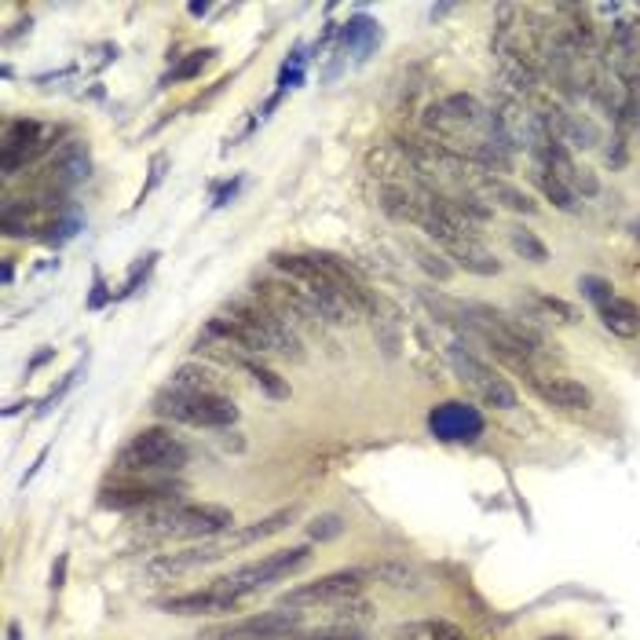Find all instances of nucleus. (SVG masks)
<instances>
[{
	"label": "nucleus",
	"instance_id": "13",
	"mask_svg": "<svg viewBox=\"0 0 640 640\" xmlns=\"http://www.w3.org/2000/svg\"><path fill=\"white\" fill-rule=\"evenodd\" d=\"M92 172V158H88V147H81L77 139H70L52 161H48V172H44V187L52 194L74 191L77 183L88 180Z\"/></svg>",
	"mask_w": 640,
	"mask_h": 640
},
{
	"label": "nucleus",
	"instance_id": "11",
	"mask_svg": "<svg viewBox=\"0 0 640 640\" xmlns=\"http://www.w3.org/2000/svg\"><path fill=\"white\" fill-rule=\"evenodd\" d=\"M44 147H48V143H44L41 121H30V118L8 121V125H4V143H0V165H4L8 176H15V172H19L22 165H30Z\"/></svg>",
	"mask_w": 640,
	"mask_h": 640
},
{
	"label": "nucleus",
	"instance_id": "16",
	"mask_svg": "<svg viewBox=\"0 0 640 640\" xmlns=\"http://www.w3.org/2000/svg\"><path fill=\"white\" fill-rule=\"evenodd\" d=\"M600 322H604V330H611L615 337L622 341H633L640 337V308L633 300L626 297H611L608 304H600Z\"/></svg>",
	"mask_w": 640,
	"mask_h": 640
},
{
	"label": "nucleus",
	"instance_id": "4",
	"mask_svg": "<svg viewBox=\"0 0 640 640\" xmlns=\"http://www.w3.org/2000/svg\"><path fill=\"white\" fill-rule=\"evenodd\" d=\"M308 560H311V545H289V549H278V553H271V556L249 560V564L213 578V586L242 604V600L260 593V589L275 586V582H282V578H289V575H297L300 567H308Z\"/></svg>",
	"mask_w": 640,
	"mask_h": 640
},
{
	"label": "nucleus",
	"instance_id": "25",
	"mask_svg": "<svg viewBox=\"0 0 640 640\" xmlns=\"http://www.w3.org/2000/svg\"><path fill=\"white\" fill-rule=\"evenodd\" d=\"M293 640H366L355 626H322V630H300Z\"/></svg>",
	"mask_w": 640,
	"mask_h": 640
},
{
	"label": "nucleus",
	"instance_id": "26",
	"mask_svg": "<svg viewBox=\"0 0 640 640\" xmlns=\"http://www.w3.org/2000/svg\"><path fill=\"white\" fill-rule=\"evenodd\" d=\"M534 304H538L545 315H556L560 322H578V308H571V304H567V300H560V297H542V293H538V297H534Z\"/></svg>",
	"mask_w": 640,
	"mask_h": 640
},
{
	"label": "nucleus",
	"instance_id": "2",
	"mask_svg": "<svg viewBox=\"0 0 640 640\" xmlns=\"http://www.w3.org/2000/svg\"><path fill=\"white\" fill-rule=\"evenodd\" d=\"M139 531L154 534V538H220V534L235 531V512L227 505L209 502H169L158 509L139 512Z\"/></svg>",
	"mask_w": 640,
	"mask_h": 640
},
{
	"label": "nucleus",
	"instance_id": "9",
	"mask_svg": "<svg viewBox=\"0 0 640 640\" xmlns=\"http://www.w3.org/2000/svg\"><path fill=\"white\" fill-rule=\"evenodd\" d=\"M300 630H304L300 611L275 608V611H264V615L227 622V626H213V630L198 633V640H293Z\"/></svg>",
	"mask_w": 640,
	"mask_h": 640
},
{
	"label": "nucleus",
	"instance_id": "24",
	"mask_svg": "<svg viewBox=\"0 0 640 640\" xmlns=\"http://www.w3.org/2000/svg\"><path fill=\"white\" fill-rule=\"evenodd\" d=\"M213 48H205V52H191L187 59H183L176 70H172V81H191V77H198L209 66V59H213Z\"/></svg>",
	"mask_w": 640,
	"mask_h": 640
},
{
	"label": "nucleus",
	"instance_id": "22",
	"mask_svg": "<svg viewBox=\"0 0 640 640\" xmlns=\"http://www.w3.org/2000/svg\"><path fill=\"white\" fill-rule=\"evenodd\" d=\"M487 194H491L494 202H502V205H509L512 213H538V205L527 198L523 191H516V187H509V183H502V180H487Z\"/></svg>",
	"mask_w": 640,
	"mask_h": 640
},
{
	"label": "nucleus",
	"instance_id": "28",
	"mask_svg": "<svg viewBox=\"0 0 640 640\" xmlns=\"http://www.w3.org/2000/svg\"><path fill=\"white\" fill-rule=\"evenodd\" d=\"M578 286L586 289V297L593 300V304H597V308H600V304H608V300L615 297V293H611V286H608V282H604V278H593V275H586V278H582V282H578Z\"/></svg>",
	"mask_w": 640,
	"mask_h": 640
},
{
	"label": "nucleus",
	"instance_id": "10",
	"mask_svg": "<svg viewBox=\"0 0 640 640\" xmlns=\"http://www.w3.org/2000/svg\"><path fill=\"white\" fill-rule=\"evenodd\" d=\"M428 428L443 443H472V439L483 436V414L472 403L450 399V403H439L428 414Z\"/></svg>",
	"mask_w": 640,
	"mask_h": 640
},
{
	"label": "nucleus",
	"instance_id": "32",
	"mask_svg": "<svg viewBox=\"0 0 640 640\" xmlns=\"http://www.w3.org/2000/svg\"><path fill=\"white\" fill-rule=\"evenodd\" d=\"M8 640H19V626H15V622L8 626Z\"/></svg>",
	"mask_w": 640,
	"mask_h": 640
},
{
	"label": "nucleus",
	"instance_id": "30",
	"mask_svg": "<svg viewBox=\"0 0 640 640\" xmlns=\"http://www.w3.org/2000/svg\"><path fill=\"white\" fill-rule=\"evenodd\" d=\"M161 169H165V154H158V158L150 161V183L143 187V191H139V202H143V198H147V194L161 183Z\"/></svg>",
	"mask_w": 640,
	"mask_h": 640
},
{
	"label": "nucleus",
	"instance_id": "27",
	"mask_svg": "<svg viewBox=\"0 0 640 640\" xmlns=\"http://www.w3.org/2000/svg\"><path fill=\"white\" fill-rule=\"evenodd\" d=\"M414 256H417V260H421V267H425L428 275H436L439 282H447V278L454 275V267H450L447 260H443V256L428 253V249H417V246H414Z\"/></svg>",
	"mask_w": 640,
	"mask_h": 640
},
{
	"label": "nucleus",
	"instance_id": "1",
	"mask_svg": "<svg viewBox=\"0 0 640 640\" xmlns=\"http://www.w3.org/2000/svg\"><path fill=\"white\" fill-rule=\"evenodd\" d=\"M205 330L231 341L246 355H282V359H293V363L304 359L297 326L271 300L260 297L256 289L227 300V308L205 322Z\"/></svg>",
	"mask_w": 640,
	"mask_h": 640
},
{
	"label": "nucleus",
	"instance_id": "23",
	"mask_svg": "<svg viewBox=\"0 0 640 640\" xmlns=\"http://www.w3.org/2000/svg\"><path fill=\"white\" fill-rule=\"evenodd\" d=\"M509 242H512V249H516L523 260H531V264H545V260H549V249H545V242H538V235H534V231H527V227H512Z\"/></svg>",
	"mask_w": 640,
	"mask_h": 640
},
{
	"label": "nucleus",
	"instance_id": "17",
	"mask_svg": "<svg viewBox=\"0 0 640 640\" xmlns=\"http://www.w3.org/2000/svg\"><path fill=\"white\" fill-rule=\"evenodd\" d=\"M169 388L176 392H209V395H227L224 392V377L216 374L213 366H198V363H183L176 374H172Z\"/></svg>",
	"mask_w": 640,
	"mask_h": 640
},
{
	"label": "nucleus",
	"instance_id": "3",
	"mask_svg": "<svg viewBox=\"0 0 640 640\" xmlns=\"http://www.w3.org/2000/svg\"><path fill=\"white\" fill-rule=\"evenodd\" d=\"M191 461V447L172 428H139L114 458L121 476H172Z\"/></svg>",
	"mask_w": 640,
	"mask_h": 640
},
{
	"label": "nucleus",
	"instance_id": "18",
	"mask_svg": "<svg viewBox=\"0 0 640 640\" xmlns=\"http://www.w3.org/2000/svg\"><path fill=\"white\" fill-rule=\"evenodd\" d=\"M450 260H458L465 271H472V275H498L502 271V264L494 260V253H487V249L480 246V238H461V242H454V246L447 249Z\"/></svg>",
	"mask_w": 640,
	"mask_h": 640
},
{
	"label": "nucleus",
	"instance_id": "15",
	"mask_svg": "<svg viewBox=\"0 0 640 640\" xmlns=\"http://www.w3.org/2000/svg\"><path fill=\"white\" fill-rule=\"evenodd\" d=\"M297 505H289V509H278V512H271V516H264V520H256V523H249V527H235V531H227V534H220V538H213L216 545H220V553H231V549H246V545H253V542H264V538H271V534H278V531H286L289 523L297 520Z\"/></svg>",
	"mask_w": 640,
	"mask_h": 640
},
{
	"label": "nucleus",
	"instance_id": "19",
	"mask_svg": "<svg viewBox=\"0 0 640 640\" xmlns=\"http://www.w3.org/2000/svg\"><path fill=\"white\" fill-rule=\"evenodd\" d=\"M534 183L542 187V194L556 205V209H564V213H575V191H571V187H567L560 176H553V172L542 169V165H534Z\"/></svg>",
	"mask_w": 640,
	"mask_h": 640
},
{
	"label": "nucleus",
	"instance_id": "8",
	"mask_svg": "<svg viewBox=\"0 0 640 640\" xmlns=\"http://www.w3.org/2000/svg\"><path fill=\"white\" fill-rule=\"evenodd\" d=\"M450 363L458 370V381L469 388L483 406H494V410H512L516 406V388L505 381L498 370L476 359L472 352H465V344H454L450 348Z\"/></svg>",
	"mask_w": 640,
	"mask_h": 640
},
{
	"label": "nucleus",
	"instance_id": "33",
	"mask_svg": "<svg viewBox=\"0 0 640 640\" xmlns=\"http://www.w3.org/2000/svg\"><path fill=\"white\" fill-rule=\"evenodd\" d=\"M542 640H571V637H564V633H556V637H542Z\"/></svg>",
	"mask_w": 640,
	"mask_h": 640
},
{
	"label": "nucleus",
	"instance_id": "6",
	"mask_svg": "<svg viewBox=\"0 0 640 640\" xmlns=\"http://www.w3.org/2000/svg\"><path fill=\"white\" fill-rule=\"evenodd\" d=\"M183 487L176 480H165V476H118L114 483H103L99 487V509L107 512H147L158 509V505L180 502Z\"/></svg>",
	"mask_w": 640,
	"mask_h": 640
},
{
	"label": "nucleus",
	"instance_id": "14",
	"mask_svg": "<svg viewBox=\"0 0 640 640\" xmlns=\"http://www.w3.org/2000/svg\"><path fill=\"white\" fill-rule=\"evenodd\" d=\"M158 608L165 615H183V619H194V615H227V611L238 608V600H231L227 593L209 582L205 589H191V593H180V597L158 600Z\"/></svg>",
	"mask_w": 640,
	"mask_h": 640
},
{
	"label": "nucleus",
	"instance_id": "21",
	"mask_svg": "<svg viewBox=\"0 0 640 640\" xmlns=\"http://www.w3.org/2000/svg\"><path fill=\"white\" fill-rule=\"evenodd\" d=\"M238 370H246V374L253 377V381L260 384V388H264V392L271 395V399H289V384L282 381V377H278L275 370H271V366L256 363L253 355H249V359H242V366H238Z\"/></svg>",
	"mask_w": 640,
	"mask_h": 640
},
{
	"label": "nucleus",
	"instance_id": "5",
	"mask_svg": "<svg viewBox=\"0 0 640 640\" xmlns=\"http://www.w3.org/2000/svg\"><path fill=\"white\" fill-rule=\"evenodd\" d=\"M158 417L165 421H176V425H191V428H231L238 421V406L231 395H209V392H176V388H165V392L154 395V406H150Z\"/></svg>",
	"mask_w": 640,
	"mask_h": 640
},
{
	"label": "nucleus",
	"instance_id": "12",
	"mask_svg": "<svg viewBox=\"0 0 640 640\" xmlns=\"http://www.w3.org/2000/svg\"><path fill=\"white\" fill-rule=\"evenodd\" d=\"M527 388H531L545 406L556 410H589L593 406V392L575 377L560 374H527Z\"/></svg>",
	"mask_w": 640,
	"mask_h": 640
},
{
	"label": "nucleus",
	"instance_id": "7",
	"mask_svg": "<svg viewBox=\"0 0 640 640\" xmlns=\"http://www.w3.org/2000/svg\"><path fill=\"white\" fill-rule=\"evenodd\" d=\"M370 567H344V571H333V575H322L315 582H304V586L289 589L286 597L278 600V608H333L341 600L363 597V586L370 582Z\"/></svg>",
	"mask_w": 640,
	"mask_h": 640
},
{
	"label": "nucleus",
	"instance_id": "29",
	"mask_svg": "<svg viewBox=\"0 0 640 640\" xmlns=\"http://www.w3.org/2000/svg\"><path fill=\"white\" fill-rule=\"evenodd\" d=\"M344 531V523H341V516H319V520H311V527H308V534L311 538H333V534H341Z\"/></svg>",
	"mask_w": 640,
	"mask_h": 640
},
{
	"label": "nucleus",
	"instance_id": "31",
	"mask_svg": "<svg viewBox=\"0 0 640 640\" xmlns=\"http://www.w3.org/2000/svg\"><path fill=\"white\" fill-rule=\"evenodd\" d=\"M96 289H103V278H96ZM99 304H103V293H96V297H92V308H99Z\"/></svg>",
	"mask_w": 640,
	"mask_h": 640
},
{
	"label": "nucleus",
	"instance_id": "20",
	"mask_svg": "<svg viewBox=\"0 0 640 640\" xmlns=\"http://www.w3.org/2000/svg\"><path fill=\"white\" fill-rule=\"evenodd\" d=\"M370 575L388 582L395 589H421V575H417L410 564H399V560H384V564L370 567Z\"/></svg>",
	"mask_w": 640,
	"mask_h": 640
},
{
	"label": "nucleus",
	"instance_id": "34",
	"mask_svg": "<svg viewBox=\"0 0 640 640\" xmlns=\"http://www.w3.org/2000/svg\"><path fill=\"white\" fill-rule=\"evenodd\" d=\"M637 235H640V220H637Z\"/></svg>",
	"mask_w": 640,
	"mask_h": 640
}]
</instances>
